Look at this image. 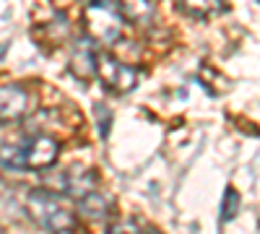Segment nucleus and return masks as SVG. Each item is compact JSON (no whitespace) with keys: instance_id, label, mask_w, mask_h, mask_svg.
<instances>
[{"instance_id":"obj_1","label":"nucleus","mask_w":260,"mask_h":234,"mask_svg":"<svg viewBox=\"0 0 260 234\" xmlns=\"http://www.w3.org/2000/svg\"><path fill=\"white\" fill-rule=\"evenodd\" d=\"M29 216L50 234H68L76 229V216L62 206V200L47 190H31L26 198Z\"/></svg>"},{"instance_id":"obj_4","label":"nucleus","mask_w":260,"mask_h":234,"mask_svg":"<svg viewBox=\"0 0 260 234\" xmlns=\"http://www.w3.org/2000/svg\"><path fill=\"white\" fill-rule=\"evenodd\" d=\"M60 146L50 136H34L26 146H21V159H24V169H47L57 161Z\"/></svg>"},{"instance_id":"obj_6","label":"nucleus","mask_w":260,"mask_h":234,"mask_svg":"<svg viewBox=\"0 0 260 234\" xmlns=\"http://www.w3.org/2000/svg\"><path fill=\"white\" fill-rule=\"evenodd\" d=\"M71 71L81 81H89L96 73V52L91 50L89 42H76L73 55H71Z\"/></svg>"},{"instance_id":"obj_2","label":"nucleus","mask_w":260,"mask_h":234,"mask_svg":"<svg viewBox=\"0 0 260 234\" xmlns=\"http://www.w3.org/2000/svg\"><path fill=\"white\" fill-rule=\"evenodd\" d=\"M83 26L91 39L112 45L122 37V13L112 3H89L83 11Z\"/></svg>"},{"instance_id":"obj_11","label":"nucleus","mask_w":260,"mask_h":234,"mask_svg":"<svg viewBox=\"0 0 260 234\" xmlns=\"http://www.w3.org/2000/svg\"><path fill=\"white\" fill-rule=\"evenodd\" d=\"M83 3L89 6V3H112V0H83Z\"/></svg>"},{"instance_id":"obj_7","label":"nucleus","mask_w":260,"mask_h":234,"mask_svg":"<svg viewBox=\"0 0 260 234\" xmlns=\"http://www.w3.org/2000/svg\"><path fill=\"white\" fill-rule=\"evenodd\" d=\"M78 211L89 219H104L110 214V198L91 187V190H86L83 195H78Z\"/></svg>"},{"instance_id":"obj_5","label":"nucleus","mask_w":260,"mask_h":234,"mask_svg":"<svg viewBox=\"0 0 260 234\" xmlns=\"http://www.w3.org/2000/svg\"><path fill=\"white\" fill-rule=\"evenodd\" d=\"M29 96L21 86H3L0 89V122H16L26 115Z\"/></svg>"},{"instance_id":"obj_9","label":"nucleus","mask_w":260,"mask_h":234,"mask_svg":"<svg viewBox=\"0 0 260 234\" xmlns=\"http://www.w3.org/2000/svg\"><path fill=\"white\" fill-rule=\"evenodd\" d=\"M120 13L122 18L143 26L154 18V6H151V0H120Z\"/></svg>"},{"instance_id":"obj_8","label":"nucleus","mask_w":260,"mask_h":234,"mask_svg":"<svg viewBox=\"0 0 260 234\" xmlns=\"http://www.w3.org/2000/svg\"><path fill=\"white\" fill-rule=\"evenodd\" d=\"M175 3L192 18H213L226 11L224 0H175Z\"/></svg>"},{"instance_id":"obj_3","label":"nucleus","mask_w":260,"mask_h":234,"mask_svg":"<svg viewBox=\"0 0 260 234\" xmlns=\"http://www.w3.org/2000/svg\"><path fill=\"white\" fill-rule=\"evenodd\" d=\"M96 76L115 94L133 91L138 83V73L130 65H125V62H120L117 57H112L110 52H96Z\"/></svg>"},{"instance_id":"obj_10","label":"nucleus","mask_w":260,"mask_h":234,"mask_svg":"<svg viewBox=\"0 0 260 234\" xmlns=\"http://www.w3.org/2000/svg\"><path fill=\"white\" fill-rule=\"evenodd\" d=\"M110 234H141V231L133 224H117V226L110 229Z\"/></svg>"}]
</instances>
